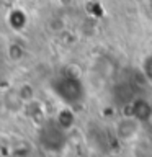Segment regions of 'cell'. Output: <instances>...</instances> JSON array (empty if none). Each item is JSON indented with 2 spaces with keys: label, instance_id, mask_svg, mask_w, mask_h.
Listing matches in <instances>:
<instances>
[{
  "label": "cell",
  "instance_id": "obj_4",
  "mask_svg": "<svg viewBox=\"0 0 152 157\" xmlns=\"http://www.w3.org/2000/svg\"><path fill=\"white\" fill-rule=\"evenodd\" d=\"M137 128H139V121L134 120L132 116H127L118 124V134L124 139H129V137L136 136Z\"/></svg>",
  "mask_w": 152,
  "mask_h": 157
},
{
  "label": "cell",
  "instance_id": "obj_1",
  "mask_svg": "<svg viewBox=\"0 0 152 157\" xmlns=\"http://www.w3.org/2000/svg\"><path fill=\"white\" fill-rule=\"evenodd\" d=\"M52 92L67 105H77L85 97V88H83L82 80L74 74H59L51 82Z\"/></svg>",
  "mask_w": 152,
  "mask_h": 157
},
{
  "label": "cell",
  "instance_id": "obj_9",
  "mask_svg": "<svg viewBox=\"0 0 152 157\" xmlns=\"http://www.w3.org/2000/svg\"><path fill=\"white\" fill-rule=\"evenodd\" d=\"M147 2H149V7L152 8V0H147Z\"/></svg>",
  "mask_w": 152,
  "mask_h": 157
},
{
  "label": "cell",
  "instance_id": "obj_5",
  "mask_svg": "<svg viewBox=\"0 0 152 157\" xmlns=\"http://www.w3.org/2000/svg\"><path fill=\"white\" fill-rule=\"evenodd\" d=\"M8 23H10V26H12L13 29L20 31V29H23L25 26H26L28 17H26V13H25L21 8H13L12 12H10V15H8Z\"/></svg>",
  "mask_w": 152,
  "mask_h": 157
},
{
  "label": "cell",
  "instance_id": "obj_6",
  "mask_svg": "<svg viewBox=\"0 0 152 157\" xmlns=\"http://www.w3.org/2000/svg\"><path fill=\"white\" fill-rule=\"evenodd\" d=\"M57 123L61 124L64 129H67L69 126L74 123V115L69 110H64V111H61L59 113V118H57Z\"/></svg>",
  "mask_w": 152,
  "mask_h": 157
},
{
  "label": "cell",
  "instance_id": "obj_7",
  "mask_svg": "<svg viewBox=\"0 0 152 157\" xmlns=\"http://www.w3.org/2000/svg\"><path fill=\"white\" fill-rule=\"evenodd\" d=\"M142 74L149 82H152V54H149L144 61H142Z\"/></svg>",
  "mask_w": 152,
  "mask_h": 157
},
{
  "label": "cell",
  "instance_id": "obj_8",
  "mask_svg": "<svg viewBox=\"0 0 152 157\" xmlns=\"http://www.w3.org/2000/svg\"><path fill=\"white\" fill-rule=\"evenodd\" d=\"M8 52H10V57H12V59L15 57V54H18V56H17V61H18V59H21V57H23V54H25L23 48L20 46V44H10Z\"/></svg>",
  "mask_w": 152,
  "mask_h": 157
},
{
  "label": "cell",
  "instance_id": "obj_2",
  "mask_svg": "<svg viewBox=\"0 0 152 157\" xmlns=\"http://www.w3.org/2000/svg\"><path fill=\"white\" fill-rule=\"evenodd\" d=\"M66 129L56 121L46 123L39 131V142L48 151H61L66 144Z\"/></svg>",
  "mask_w": 152,
  "mask_h": 157
},
{
  "label": "cell",
  "instance_id": "obj_3",
  "mask_svg": "<svg viewBox=\"0 0 152 157\" xmlns=\"http://www.w3.org/2000/svg\"><path fill=\"white\" fill-rule=\"evenodd\" d=\"M137 121H147L152 118V106L146 100H136L131 105V115Z\"/></svg>",
  "mask_w": 152,
  "mask_h": 157
}]
</instances>
